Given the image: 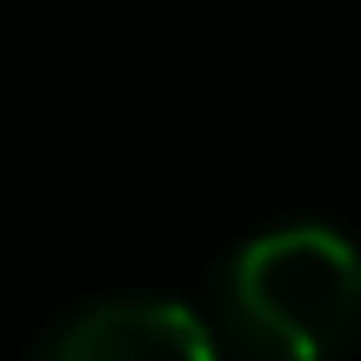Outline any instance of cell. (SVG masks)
<instances>
[{
	"mask_svg": "<svg viewBox=\"0 0 361 361\" xmlns=\"http://www.w3.org/2000/svg\"><path fill=\"white\" fill-rule=\"evenodd\" d=\"M228 328L261 361H328L361 335V247L335 228H274L228 261Z\"/></svg>",
	"mask_w": 361,
	"mask_h": 361,
	"instance_id": "cell-1",
	"label": "cell"
},
{
	"mask_svg": "<svg viewBox=\"0 0 361 361\" xmlns=\"http://www.w3.org/2000/svg\"><path fill=\"white\" fill-rule=\"evenodd\" d=\"M40 361H221V355H214V328L194 308L154 295H121L74 314L40 348Z\"/></svg>",
	"mask_w": 361,
	"mask_h": 361,
	"instance_id": "cell-2",
	"label": "cell"
}]
</instances>
